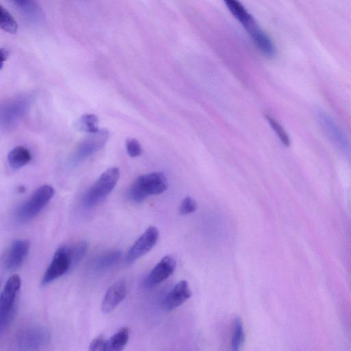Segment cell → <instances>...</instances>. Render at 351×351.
Masks as SVG:
<instances>
[{"label":"cell","mask_w":351,"mask_h":351,"mask_svg":"<svg viewBox=\"0 0 351 351\" xmlns=\"http://www.w3.org/2000/svg\"><path fill=\"white\" fill-rule=\"evenodd\" d=\"M125 148L128 155L134 158L140 156L142 148L139 142L135 138H128L125 141Z\"/></svg>","instance_id":"cell-25"},{"label":"cell","mask_w":351,"mask_h":351,"mask_svg":"<svg viewBox=\"0 0 351 351\" xmlns=\"http://www.w3.org/2000/svg\"><path fill=\"white\" fill-rule=\"evenodd\" d=\"M191 296V291L186 280L178 282L167 294L162 301V308L171 311L182 305Z\"/></svg>","instance_id":"cell-12"},{"label":"cell","mask_w":351,"mask_h":351,"mask_svg":"<svg viewBox=\"0 0 351 351\" xmlns=\"http://www.w3.org/2000/svg\"><path fill=\"white\" fill-rule=\"evenodd\" d=\"M245 341V334L242 320L240 317H234L232 323L231 336V351H240Z\"/></svg>","instance_id":"cell-19"},{"label":"cell","mask_w":351,"mask_h":351,"mask_svg":"<svg viewBox=\"0 0 351 351\" xmlns=\"http://www.w3.org/2000/svg\"><path fill=\"white\" fill-rule=\"evenodd\" d=\"M8 56H9L8 51L4 48H1V62H2V65H3V62L7 60Z\"/></svg>","instance_id":"cell-27"},{"label":"cell","mask_w":351,"mask_h":351,"mask_svg":"<svg viewBox=\"0 0 351 351\" xmlns=\"http://www.w3.org/2000/svg\"><path fill=\"white\" fill-rule=\"evenodd\" d=\"M158 237L159 232L156 227L147 228L129 249L125 263L130 265L148 253L156 244Z\"/></svg>","instance_id":"cell-8"},{"label":"cell","mask_w":351,"mask_h":351,"mask_svg":"<svg viewBox=\"0 0 351 351\" xmlns=\"http://www.w3.org/2000/svg\"><path fill=\"white\" fill-rule=\"evenodd\" d=\"M109 137V132L105 129L89 134L77 145L71 157V163L75 165L84 160L106 145Z\"/></svg>","instance_id":"cell-6"},{"label":"cell","mask_w":351,"mask_h":351,"mask_svg":"<svg viewBox=\"0 0 351 351\" xmlns=\"http://www.w3.org/2000/svg\"><path fill=\"white\" fill-rule=\"evenodd\" d=\"M72 268L69 245H62L54 252L53 258L41 279V285L46 286L65 274Z\"/></svg>","instance_id":"cell-7"},{"label":"cell","mask_w":351,"mask_h":351,"mask_svg":"<svg viewBox=\"0 0 351 351\" xmlns=\"http://www.w3.org/2000/svg\"><path fill=\"white\" fill-rule=\"evenodd\" d=\"M126 295V284L123 280L113 283L106 291L101 304L104 313L113 311L123 301Z\"/></svg>","instance_id":"cell-11"},{"label":"cell","mask_w":351,"mask_h":351,"mask_svg":"<svg viewBox=\"0 0 351 351\" xmlns=\"http://www.w3.org/2000/svg\"><path fill=\"white\" fill-rule=\"evenodd\" d=\"M258 49L266 56H275L276 49L271 38L260 26H257L248 33Z\"/></svg>","instance_id":"cell-14"},{"label":"cell","mask_w":351,"mask_h":351,"mask_svg":"<svg viewBox=\"0 0 351 351\" xmlns=\"http://www.w3.org/2000/svg\"><path fill=\"white\" fill-rule=\"evenodd\" d=\"M267 119L271 125V127L273 128V130L275 131L276 134L278 135V138L280 139L281 142L285 145V146H289L290 145V139L289 137V135L287 134L285 130L282 128V126L273 117L267 116Z\"/></svg>","instance_id":"cell-23"},{"label":"cell","mask_w":351,"mask_h":351,"mask_svg":"<svg viewBox=\"0 0 351 351\" xmlns=\"http://www.w3.org/2000/svg\"><path fill=\"white\" fill-rule=\"evenodd\" d=\"M19 191H21V192H23V191H25V189L23 186H21L19 188Z\"/></svg>","instance_id":"cell-28"},{"label":"cell","mask_w":351,"mask_h":351,"mask_svg":"<svg viewBox=\"0 0 351 351\" xmlns=\"http://www.w3.org/2000/svg\"><path fill=\"white\" fill-rule=\"evenodd\" d=\"M29 245L27 239H18L12 242L4 258V266L6 269L14 271L23 265L27 256Z\"/></svg>","instance_id":"cell-10"},{"label":"cell","mask_w":351,"mask_h":351,"mask_svg":"<svg viewBox=\"0 0 351 351\" xmlns=\"http://www.w3.org/2000/svg\"><path fill=\"white\" fill-rule=\"evenodd\" d=\"M319 117L323 127L328 134L340 145L346 146L347 141L339 128L335 124L332 119L324 112L319 114Z\"/></svg>","instance_id":"cell-17"},{"label":"cell","mask_w":351,"mask_h":351,"mask_svg":"<svg viewBox=\"0 0 351 351\" xmlns=\"http://www.w3.org/2000/svg\"><path fill=\"white\" fill-rule=\"evenodd\" d=\"M53 193V187L48 184L38 188L16 208L15 211L16 220L20 222H25L33 219L49 203Z\"/></svg>","instance_id":"cell-4"},{"label":"cell","mask_w":351,"mask_h":351,"mask_svg":"<svg viewBox=\"0 0 351 351\" xmlns=\"http://www.w3.org/2000/svg\"><path fill=\"white\" fill-rule=\"evenodd\" d=\"M167 187V179L163 173H145L133 182L129 189L128 196L132 202L141 203L149 195L162 193Z\"/></svg>","instance_id":"cell-1"},{"label":"cell","mask_w":351,"mask_h":351,"mask_svg":"<svg viewBox=\"0 0 351 351\" xmlns=\"http://www.w3.org/2000/svg\"><path fill=\"white\" fill-rule=\"evenodd\" d=\"M196 208V202L192 197L187 196L182 201L179 207V213L182 215H185L195 212Z\"/></svg>","instance_id":"cell-24"},{"label":"cell","mask_w":351,"mask_h":351,"mask_svg":"<svg viewBox=\"0 0 351 351\" xmlns=\"http://www.w3.org/2000/svg\"><path fill=\"white\" fill-rule=\"evenodd\" d=\"M0 26L3 30L11 34L16 33L18 29L16 21L1 5H0Z\"/></svg>","instance_id":"cell-21"},{"label":"cell","mask_w":351,"mask_h":351,"mask_svg":"<svg viewBox=\"0 0 351 351\" xmlns=\"http://www.w3.org/2000/svg\"><path fill=\"white\" fill-rule=\"evenodd\" d=\"M129 337L128 328H120L106 340L104 351H122L128 342Z\"/></svg>","instance_id":"cell-16"},{"label":"cell","mask_w":351,"mask_h":351,"mask_svg":"<svg viewBox=\"0 0 351 351\" xmlns=\"http://www.w3.org/2000/svg\"><path fill=\"white\" fill-rule=\"evenodd\" d=\"M119 169L115 167L104 171L83 195V206L89 208L101 202L112 192L119 180Z\"/></svg>","instance_id":"cell-2"},{"label":"cell","mask_w":351,"mask_h":351,"mask_svg":"<svg viewBox=\"0 0 351 351\" xmlns=\"http://www.w3.org/2000/svg\"><path fill=\"white\" fill-rule=\"evenodd\" d=\"M106 340L102 336H98L93 339L88 348V351H104Z\"/></svg>","instance_id":"cell-26"},{"label":"cell","mask_w":351,"mask_h":351,"mask_svg":"<svg viewBox=\"0 0 351 351\" xmlns=\"http://www.w3.org/2000/svg\"><path fill=\"white\" fill-rule=\"evenodd\" d=\"M12 2L24 17L32 23H38L43 20V10L37 2L30 0H16Z\"/></svg>","instance_id":"cell-13"},{"label":"cell","mask_w":351,"mask_h":351,"mask_svg":"<svg viewBox=\"0 0 351 351\" xmlns=\"http://www.w3.org/2000/svg\"><path fill=\"white\" fill-rule=\"evenodd\" d=\"M121 256V252L119 250L108 251L97 258L94 267L97 271L106 270L115 265Z\"/></svg>","instance_id":"cell-18"},{"label":"cell","mask_w":351,"mask_h":351,"mask_svg":"<svg viewBox=\"0 0 351 351\" xmlns=\"http://www.w3.org/2000/svg\"><path fill=\"white\" fill-rule=\"evenodd\" d=\"M98 121L96 115L93 114H85L77 119L75 126L79 131L93 134L99 130Z\"/></svg>","instance_id":"cell-20"},{"label":"cell","mask_w":351,"mask_h":351,"mask_svg":"<svg viewBox=\"0 0 351 351\" xmlns=\"http://www.w3.org/2000/svg\"><path fill=\"white\" fill-rule=\"evenodd\" d=\"M32 154L29 150L22 145L14 147L8 155V161L11 168L19 169L29 162Z\"/></svg>","instance_id":"cell-15"},{"label":"cell","mask_w":351,"mask_h":351,"mask_svg":"<svg viewBox=\"0 0 351 351\" xmlns=\"http://www.w3.org/2000/svg\"><path fill=\"white\" fill-rule=\"evenodd\" d=\"M176 261L173 256H164L152 269L144 280L146 288H153L167 279L175 271Z\"/></svg>","instance_id":"cell-9"},{"label":"cell","mask_w":351,"mask_h":351,"mask_svg":"<svg viewBox=\"0 0 351 351\" xmlns=\"http://www.w3.org/2000/svg\"><path fill=\"white\" fill-rule=\"evenodd\" d=\"M88 248L86 241H80L69 245L72 267L75 266L84 257Z\"/></svg>","instance_id":"cell-22"},{"label":"cell","mask_w":351,"mask_h":351,"mask_svg":"<svg viewBox=\"0 0 351 351\" xmlns=\"http://www.w3.org/2000/svg\"><path fill=\"white\" fill-rule=\"evenodd\" d=\"M31 98L28 95H19L8 100L1 108V129L10 130L15 128L26 113Z\"/></svg>","instance_id":"cell-5"},{"label":"cell","mask_w":351,"mask_h":351,"mask_svg":"<svg viewBox=\"0 0 351 351\" xmlns=\"http://www.w3.org/2000/svg\"><path fill=\"white\" fill-rule=\"evenodd\" d=\"M21 278L17 274L10 276L0 296V330L3 332L12 323L18 308L17 297L21 288Z\"/></svg>","instance_id":"cell-3"}]
</instances>
